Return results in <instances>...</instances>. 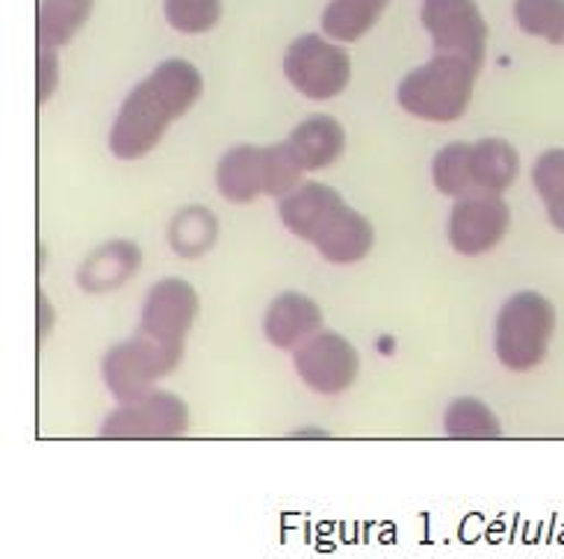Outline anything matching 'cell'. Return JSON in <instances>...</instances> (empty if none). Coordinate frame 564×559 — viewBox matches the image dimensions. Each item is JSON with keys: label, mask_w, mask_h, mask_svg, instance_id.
Listing matches in <instances>:
<instances>
[{"label": "cell", "mask_w": 564, "mask_h": 559, "mask_svg": "<svg viewBox=\"0 0 564 559\" xmlns=\"http://www.w3.org/2000/svg\"><path fill=\"white\" fill-rule=\"evenodd\" d=\"M204 77L186 60H166L124 98L112 121L110 151L119 160H139L158 149L177 119L202 101Z\"/></svg>", "instance_id": "1"}, {"label": "cell", "mask_w": 564, "mask_h": 559, "mask_svg": "<svg viewBox=\"0 0 564 559\" xmlns=\"http://www.w3.org/2000/svg\"><path fill=\"white\" fill-rule=\"evenodd\" d=\"M476 75L479 68L462 56L435 54L429 63L402 77V84L397 86V101L414 119L449 125L470 110Z\"/></svg>", "instance_id": "2"}, {"label": "cell", "mask_w": 564, "mask_h": 559, "mask_svg": "<svg viewBox=\"0 0 564 559\" xmlns=\"http://www.w3.org/2000/svg\"><path fill=\"white\" fill-rule=\"evenodd\" d=\"M555 335L553 302L535 290H520L500 308L494 326V350L502 367L514 373L535 370L546 358Z\"/></svg>", "instance_id": "3"}, {"label": "cell", "mask_w": 564, "mask_h": 559, "mask_svg": "<svg viewBox=\"0 0 564 559\" xmlns=\"http://www.w3.org/2000/svg\"><path fill=\"white\" fill-rule=\"evenodd\" d=\"M284 75L305 98L328 101L349 86L351 60L340 42L319 33H305L288 47Z\"/></svg>", "instance_id": "4"}, {"label": "cell", "mask_w": 564, "mask_h": 559, "mask_svg": "<svg viewBox=\"0 0 564 559\" xmlns=\"http://www.w3.org/2000/svg\"><path fill=\"white\" fill-rule=\"evenodd\" d=\"M177 364L181 358L169 353L166 346H160L158 341L145 335H137L130 341H121L104 355L101 373L116 400L133 402L149 397L154 385L175 370Z\"/></svg>", "instance_id": "5"}, {"label": "cell", "mask_w": 564, "mask_h": 559, "mask_svg": "<svg viewBox=\"0 0 564 559\" xmlns=\"http://www.w3.org/2000/svg\"><path fill=\"white\" fill-rule=\"evenodd\" d=\"M420 21L435 54L462 56L470 66L481 68L488 54V21L476 0H423Z\"/></svg>", "instance_id": "6"}, {"label": "cell", "mask_w": 564, "mask_h": 559, "mask_svg": "<svg viewBox=\"0 0 564 559\" xmlns=\"http://www.w3.org/2000/svg\"><path fill=\"white\" fill-rule=\"evenodd\" d=\"M198 311H202V302H198L193 284H186L184 279L158 281L142 305L139 335L158 341L169 353L184 358L186 335L198 320Z\"/></svg>", "instance_id": "7"}, {"label": "cell", "mask_w": 564, "mask_h": 559, "mask_svg": "<svg viewBox=\"0 0 564 559\" xmlns=\"http://www.w3.org/2000/svg\"><path fill=\"white\" fill-rule=\"evenodd\" d=\"M189 429V409L181 397L151 391L149 397L121 402L104 420L101 439H181Z\"/></svg>", "instance_id": "8"}, {"label": "cell", "mask_w": 564, "mask_h": 559, "mask_svg": "<svg viewBox=\"0 0 564 559\" xmlns=\"http://www.w3.org/2000/svg\"><path fill=\"white\" fill-rule=\"evenodd\" d=\"M302 383L316 394H343L351 388L361 370L358 350L337 332H316L293 355Z\"/></svg>", "instance_id": "9"}, {"label": "cell", "mask_w": 564, "mask_h": 559, "mask_svg": "<svg viewBox=\"0 0 564 559\" xmlns=\"http://www.w3.org/2000/svg\"><path fill=\"white\" fill-rule=\"evenodd\" d=\"M511 211L502 193H473L455 202L449 214V243L458 255L476 258L497 249L509 232Z\"/></svg>", "instance_id": "10"}, {"label": "cell", "mask_w": 564, "mask_h": 559, "mask_svg": "<svg viewBox=\"0 0 564 559\" xmlns=\"http://www.w3.org/2000/svg\"><path fill=\"white\" fill-rule=\"evenodd\" d=\"M343 207H346V202L334 186L311 181V184H299L296 190H290L288 196L281 198L278 219L284 223L290 234H296L299 240L316 243V237L325 232V225L332 223Z\"/></svg>", "instance_id": "11"}, {"label": "cell", "mask_w": 564, "mask_h": 559, "mask_svg": "<svg viewBox=\"0 0 564 559\" xmlns=\"http://www.w3.org/2000/svg\"><path fill=\"white\" fill-rule=\"evenodd\" d=\"M323 329V311L314 299L296 290H288L269 305L263 320V335L278 350H296Z\"/></svg>", "instance_id": "12"}, {"label": "cell", "mask_w": 564, "mask_h": 559, "mask_svg": "<svg viewBox=\"0 0 564 559\" xmlns=\"http://www.w3.org/2000/svg\"><path fill=\"white\" fill-rule=\"evenodd\" d=\"M216 186L231 205H249L267 196V154L258 146H237L219 160Z\"/></svg>", "instance_id": "13"}, {"label": "cell", "mask_w": 564, "mask_h": 559, "mask_svg": "<svg viewBox=\"0 0 564 559\" xmlns=\"http://www.w3.org/2000/svg\"><path fill=\"white\" fill-rule=\"evenodd\" d=\"M372 243H376V232H372L370 219L346 205L332 223L325 225V232L316 237L314 246L328 264L346 267V264L364 261L370 255Z\"/></svg>", "instance_id": "14"}, {"label": "cell", "mask_w": 564, "mask_h": 559, "mask_svg": "<svg viewBox=\"0 0 564 559\" xmlns=\"http://www.w3.org/2000/svg\"><path fill=\"white\" fill-rule=\"evenodd\" d=\"M139 264H142V252L130 240L104 243L101 249H95L84 261L77 272V284L86 293H110V290H119L128 279H133Z\"/></svg>", "instance_id": "15"}, {"label": "cell", "mask_w": 564, "mask_h": 559, "mask_svg": "<svg viewBox=\"0 0 564 559\" xmlns=\"http://www.w3.org/2000/svg\"><path fill=\"white\" fill-rule=\"evenodd\" d=\"M288 142L290 149L296 151V158L302 160L305 172H316V169L332 166L334 160L346 151V131L334 116L316 112V116L299 121Z\"/></svg>", "instance_id": "16"}, {"label": "cell", "mask_w": 564, "mask_h": 559, "mask_svg": "<svg viewBox=\"0 0 564 559\" xmlns=\"http://www.w3.org/2000/svg\"><path fill=\"white\" fill-rule=\"evenodd\" d=\"M470 160L476 193H506L518 181L520 158L509 140L485 137V140L473 142Z\"/></svg>", "instance_id": "17"}, {"label": "cell", "mask_w": 564, "mask_h": 559, "mask_svg": "<svg viewBox=\"0 0 564 559\" xmlns=\"http://www.w3.org/2000/svg\"><path fill=\"white\" fill-rule=\"evenodd\" d=\"M388 7L390 0H328L323 12V33L340 45L358 42L379 24Z\"/></svg>", "instance_id": "18"}, {"label": "cell", "mask_w": 564, "mask_h": 559, "mask_svg": "<svg viewBox=\"0 0 564 559\" xmlns=\"http://www.w3.org/2000/svg\"><path fill=\"white\" fill-rule=\"evenodd\" d=\"M93 7L95 0H39V45H68L84 30V24L93 15Z\"/></svg>", "instance_id": "19"}, {"label": "cell", "mask_w": 564, "mask_h": 559, "mask_svg": "<svg viewBox=\"0 0 564 559\" xmlns=\"http://www.w3.org/2000/svg\"><path fill=\"white\" fill-rule=\"evenodd\" d=\"M216 234H219L216 214L198 205L184 207L169 225V243L181 258H202L210 252L216 246Z\"/></svg>", "instance_id": "20"}, {"label": "cell", "mask_w": 564, "mask_h": 559, "mask_svg": "<svg viewBox=\"0 0 564 559\" xmlns=\"http://www.w3.org/2000/svg\"><path fill=\"white\" fill-rule=\"evenodd\" d=\"M470 151V142H449L432 160V181L444 196L464 198L476 193Z\"/></svg>", "instance_id": "21"}, {"label": "cell", "mask_w": 564, "mask_h": 559, "mask_svg": "<svg viewBox=\"0 0 564 559\" xmlns=\"http://www.w3.org/2000/svg\"><path fill=\"white\" fill-rule=\"evenodd\" d=\"M444 429L449 439H500L502 427L488 402L476 397H458L444 415Z\"/></svg>", "instance_id": "22"}, {"label": "cell", "mask_w": 564, "mask_h": 559, "mask_svg": "<svg viewBox=\"0 0 564 559\" xmlns=\"http://www.w3.org/2000/svg\"><path fill=\"white\" fill-rule=\"evenodd\" d=\"M514 21L527 36L564 45V0H514Z\"/></svg>", "instance_id": "23"}, {"label": "cell", "mask_w": 564, "mask_h": 559, "mask_svg": "<svg viewBox=\"0 0 564 559\" xmlns=\"http://www.w3.org/2000/svg\"><path fill=\"white\" fill-rule=\"evenodd\" d=\"M532 181L550 223L564 234V149L544 151L532 166Z\"/></svg>", "instance_id": "24"}, {"label": "cell", "mask_w": 564, "mask_h": 559, "mask_svg": "<svg viewBox=\"0 0 564 559\" xmlns=\"http://www.w3.org/2000/svg\"><path fill=\"white\" fill-rule=\"evenodd\" d=\"M163 15L184 36H202L223 19V0H163Z\"/></svg>", "instance_id": "25"}, {"label": "cell", "mask_w": 564, "mask_h": 559, "mask_svg": "<svg viewBox=\"0 0 564 559\" xmlns=\"http://www.w3.org/2000/svg\"><path fill=\"white\" fill-rule=\"evenodd\" d=\"M267 196L284 198L290 190H296L302 181V160L296 158V151L290 149V142H278V146H267Z\"/></svg>", "instance_id": "26"}, {"label": "cell", "mask_w": 564, "mask_h": 559, "mask_svg": "<svg viewBox=\"0 0 564 559\" xmlns=\"http://www.w3.org/2000/svg\"><path fill=\"white\" fill-rule=\"evenodd\" d=\"M56 84H59V54H56V47L39 45L36 101L45 104L56 93Z\"/></svg>", "instance_id": "27"}, {"label": "cell", "mask_w": 564, "mask_h": 559, "mask_svg": "<svg viewBox=\"0 0 564 559\" xmlns=\"http://www.w3.org/2000/svg\"><path fill=\"white\" fill-rule=\"evenodd\" d=\"M51 323H54V308H51L45 293H39V341H45Z\"/></svg>", "instance_id": "28"}]
</instances>
